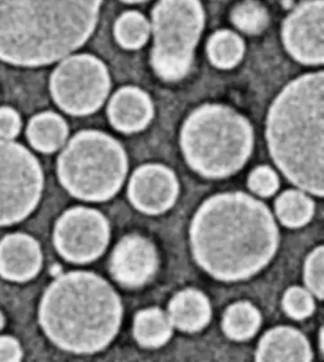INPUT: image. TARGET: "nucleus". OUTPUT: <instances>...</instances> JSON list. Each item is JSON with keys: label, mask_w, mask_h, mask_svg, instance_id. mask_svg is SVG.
Returning <instances> with one entry per match:
<instances>
[{"label": "nucleus", "mask_w": 324, "mask_h": 362, "mask_svg": "<svg viewBox=\"0 0 324 362\" xmlns=\"http://www.w3.org/2000/svg\"><path fill=\"white\" fill-rule=\"evenodd\" d=\"M189 236L196 263L212 278L227 282L257 274L272 259L280 243L268 206L241 192L205 200L195 214Z\"/></svg>", "instance_id": "f257e3e1"}, {"label": "nucleus", "mask_w": 324, "mask_h": 362, "mask_svg": "<svg viewBox=\"0 0 324 362\" xmlns=\"http://www.w3.org/2000/svg\"><path fill=\"white\" fill-rule=\"evenodd\" d=\"M102 0H0V60L38 67L83 46Z\"/></svg>", "instance_id": "f03ea898"}, {"label": "nucleus", "mask_w": 324, "mask_h": 362, "mask_svg": "<svg viewBox=\"0 0 324 362\" xmlns=\"http://www.w3.org/2000/svg\"><path fill=\"white\" fill-rule=\"evenodd\" d=\"M323 72L301 76L273 102L267 141L275 163L294 185L323 195Z\"/></svg>", "instance_id": "7ed1b4c3"}, {"label": "nucleus", "mask_w": 324, "mask_h": 362, "mask_svg": "<svg viewBox=\"0 0 324 362\" xmlns=\"http://www.w3.org/2000/svg\"><path fill=\"white\" fill-rule=\"evenodd\" d=\"M121 300L100 276L73 272L49 286L39 308L42 330L56 346L78 354L106 348L122 321Z\"/></svg>", "instance_id": "20e7f679"}, {"label": "nucleus", "mask_w": 324, "mask_h": 362, "mask_svg": "<svg viewBox=\"0 0 324 362\" xmlns=\"http://www.w3.org/2000/svg\"><path fill=\"white\" fill-rule=\"evenodd\" d=\"M180 146L186 163L208 179H224L240 170L253 149L250 122L232 108L206 104L183 124Z\"/></svg>", "instance_id": "39448f33"}, {"label": "nucleus", "mask_w": 324, "mask_h": 362, "mask_svg": "<svg viewBox=\"0 0 324 362\" xmlns=\"http://www.w3.org/2000/svg\"><path fill=\"white\" fill-rule=\"evenodd\" d=\"M127 157L121 144L98 131H83L70 141L58 160L62 186L77 199L106 202L122 187Z\"/></svg>", "instance_id": "423d86ee"}, {"label": "nucleus", "mask_w": 324, "mask_h": 362, "mask_svg": "<svg viewBox=\"0 0 324 362\" xmlns=\"http://www.w3.org/2000/svg\"><path fill=\"white\" fill-rule=\"evenodd\" d=\"M205 25L199 0H159L152 11L153 70L166 81L184 78Z\"/></svg>", "instance_id": "0eeeda50"}, {"label": "nucleus", "mask_w": 324, "mask_h": 362, "mask_svg": "<svg viewBox=\"0 0 324 362\" xmlns=\"http://www.w3.org/2000/svg\"><path fill=\"white\" fill-rule=\"evenodd\" d=\"M44 175L35 157L20 144L0 141V226L18 223L41 199Z\"/></svg>", "instance_id": "6e6552de"}, {"label": "nucleus", "mask_w": 324, "mask_h": 362, "mask_svg": "<svg viewBox=\"0 0 324 362\" xmlns=\"http://www.w3.org/2000/svg\"><path fill=\"white\" fill-rule=\"evenodd\" d=\"M52 98L61 110L87 116L102 106L110 90L106 65L90 54L72 56L61 62L51 77Z\"/></svg>", "instance_id": "1a4fd4ad"}, {"label": "nucleus", "mask_w": 324, "mask_h": 362, "mask_svg": "<svg viewBox=\"0 0 324 362\" xmlns=\"http://www.w3.org/2000/svg\"><path fill=\"white\" fill-rule=\"evenodd\" d=\"M109 225L102 214L86 207H75L58 219L54 245L68 262L83 264L102 255L109 242Z\"/></svg>", "instance_id": "9d476101"}, {"label": "nucleus", "mask_w": 324, "mask_h": 362, "mask_svg": "<svg viewBox=\"0 0 324 362\" xmlns=\"http://www.w3.org/2000/svg\"><path fill=\"white\" fill-rule=\"evenodd\" d=\"M323 0H306L284 22V45L301 64L317 65L323 62Z\"/></svg>", "instance_id": "9b49d317"}, {"label": "nucleus", "mask_w": 324, "mask_h": 362, "mask_svg": "<svg viewBox=\"0 0 324 362\" xmlns=\"http://www.w3.org/2000/svg\"><path fill=\"white\" fill-rule=\"evenodd\" d=\"M179 186L174 173L160 164H147L133 174L128 187L131 203L147 215H159L174 205Z\"/></svg>", "instance_id": "f8f14e48"}, {"label": "nucleus", "mask_w": 324, "mask_h": 362, "mask_svg": "<svg viewBox=\"0 0 324 362\" xmlns=\"http://www.w3.org/2000/svg\"><path fill=\"white\" fill-rule=\"evenodd\" d=\"M157 268L155 247L142 236L124 237L111 256V274L124 287H142L155 276Z\"/></svg>", "instance_id": "ddd939ff"}, {"label": "nucleus", "mask_w": 324, "mask_h": 362, "mask_svg": "<svg viewBox=\"0 0 324 362\" xmlns=\"http://www.w3.org/2000/svg\"><path fill=\"white\" fill-rule=\"evenodd\" d=\"M42 256L38 243L24 233H13L0 242V276L23 282L40 272Z\"/></svg>", "instance_id": "4468645a"}, {"label": "nucleus", "mask_w": 324, "mask_h": 362, "mask_svg": "<svg viewBox=\"0 0 324 362\" xmlns=\"http://www.w3.org/2000/svg\"><path fill=\"white\" fill-rule=\"evenodd\" d=\"M111 124L124 134L142 131L153 117L150 98L136 87L121 88L111 98L107 110Z\"/></svg>", "instance_id": "2eb2a0df"}, {"label": "nucleus", "mask_w": 324, "mask_h": 362, "mask_svg": "<svg viewBox=\"0 0 324 362\" xmlns=\"http://www.w3.org/2000/svg\"><path fill=\"white\" fill-rule=\"evenodd\" d=\"M309 341L296 329L281 327L268 331L261 339L256 354L258 361H311Z\"/></svg>", "instance_id": "dca6fc26"}, {"label": "nucleus", "mask_w": 324, "mask_h": 362, "mask_svg": "<svg viewBox=\"0 0 324 362\" xmlns=\"http://www.w3.org/2000/svg\"><path fill=\"white\" fill-rule=\"evenodd\" d=\"M169 319L179 330L193 332L206 327L211 318L208 298L196 289L178 293L169 303Z\"/></svg>", "instance_id": "f3484780"}, {"label": "nucleus", "mask_w": 324, "mask_h": 362, "mask_svg": "<svg viewBox=\"0 0 324 362\" xmlns=\"http://www.w3.org/2000/svg\"><path fill=\"white\" fill-rule=\"evenodd\" d=\"M68 133L66 122L52 112H44L32 117L28 127L31 146L45 153L60 149L67 139Z\"/></svg>", "instance_id": "a211bd4d"}, {"label": "nucleus", "mask_w": 324, "mask_h": 362, "mask_svg": "<svg viewBox=\"0 0 324 362\" xmlns=\"http://www.w3.org/2000/svg\"><path fill=\"white\" fill-rule=\"evenodd\" d=\"M133 334L143 347L162 346L172 337V324L168 315L160 309H146L136 315Z\"/></svg>", "instance_id": "6ab92c4d"}, {"label": "nucleus", "mask_w": 324, "mask_h": 362, "mask_svg": "<svg viewBox=\"0 0 324 362\" xmlns=\"http://www.w3.org/2000/svg\"><path fill=\"white\" fill-rule=\"evenodd\" d=\"M260 320V312L251 303H235L225 311L222 329L232 340H248L256 334Z\"/></svg>", "instance_id": "aec40b11"}, {"label": "nucleus", "mask_w": 324, "mask_h": 362, "mask_svg": "<svg viewBox=\"0 0 324 362\" xmlns=\"http://www.w3.org/2000/svg\"><path fill=\"white\" fill-rule=\"evenodd\" d=\"M244 54L240 36L229 30L216 32L209 39L208 54L212 64L220 69L235 67Z\"/></svg>", "instance_id": "412c9836"}, {"label": "nucleus", "mask_w": 324, "mask_h": 362, "mask_svg": "<svg viewBox=\"0 0 324 362\" xmlns=\"http://www.w3.org/2000/svg\"><path fill=\"white\" fill-rule=\"evenodd\" d=\"M276 212L283 225L297 228L312 218L314 205L312 199L302 192L288 190L277 199Z\"/></svg>", "instance_id": "4be33fe9"}, {"label": "nucleus", "mask_w": 324, "mask_h": 362, "mask_svg": "<svg viewBox=\"0 0 324 362\" xmlns=\"http://www.w3.org/2000/svg\"><path fill=\"white\" fill-rule=\"evenodd\" d=\"M150 25L144 16L137 11L124 13L114 25V36L122 47L136 50L146 44Z\"/></svg>", "instance_id": "5701e85b"}, {"label": "nucleus", "mask_w": 324, "mask_h": 362, "mask_svg": "<svg viewBox=\"0 0 324 362\" xmlns=\"http://www.w3.org/2000/svg\"><path fill=\"white\" fill-rule=\"evenodd\" d=\"M234 25L248 35H258L267 28L270 16L266 8L257 0H244L232 9Z\"/></svg>", "instance_id": "b1692460"}, {"label": "nucleus", "mask_w": 324, "mask_h": 362, "mask_svg": "<svg viewBox=\"0 0 324 362\" xmlns=\"http://www.w3.org/2000/svg\"><path fill=\"white\" fill-rule=\"evenodd\" d=\"M283 308L290 317L301 320L313 314L314 303L308 291L304 288L294 287L288 289L284 294Z\"/></svg>", "instance_id": "393cba45"}, {"label": "nucleus", "mask_w": 324, "mask_h": 362, "mask_svg": "<svg viewBox=\"0 0 324 362\" xmlns=\"http://www.w3.org/2000/svg\"><path fill=\"white\" fill-rule=\"evenodd\" d=\"M323 247L311 252L304 267L307 287L320 299L323 298Z\"/></svg>", "instance_id": "a878e982"}, {"label": "nucleus", "mask_w": 324, "mask_h": 362, "mask_svg": "<svg viewBox=\"0 0 324 362\" xmlns=\"http://www.w3.org/2000/svg\"><path fill=\"white\" fill-rule=\"evenodd\" d=\"M248 184L252 192L261 197H270L277 192L280 180L270 167L260 166L252 171Z\"/></svg>", "instance_id": "bb28decb"}, {"label": "nucleus", "mask_w": 324, "mask_h": 362, "mask_svg": "<svg viewBox=\"0 0 324 362\" xmlns=\"http://www.w3.org/2000/svg\"><path fill=\"white\" fill-rule=\"evenodd\" d=\"M21 129L19 115L11 107H0V137L13 139Z\"/></svg>", "instance_id": "cd10ccee"}, {"label": "nucleus", "mask_w": 324, "mask_h": 362, "mask_svg": "<svg viewBox=\"0 0 324 362\" xmlns=\"http://www.w3.org/2000/svg\"><path fill=\"white\" fill-rule=\"evenodd\" d=\"M21 358V347L15 338L0 337V361H19Z\"/></svg>", "instance_id": "c85d7f7f"}, {"label": "nucleus", "mask_w": 324, "mask_h": 362, "mask_svg": "<svg viewBox=\"0 0 324 362\" xmlns=\"http://www.w3.org/2000/svg\"><path fill=\"white\" fill-rule=\"evenodd\" d=\"M5 318L3 317L2 313L0 312V330L4 327Z\"/></svg>", "instance_id": "c756f323"}, {"label": "nucleus", "mask_w": 324, "mask_h": 362, "mask_svg": "<svg viewBox=\"0 0 324 362\" xmlns=\"http://www.w3.org/2000/svg\"><path fill=\"white\" fill-rule=\"evenodd\" d=\"M122 1L126 3H130V4H133V3H140L145 1V0H122Z\"/></svg>", "instance_id": "7c9ffc66"}]
</instances>
